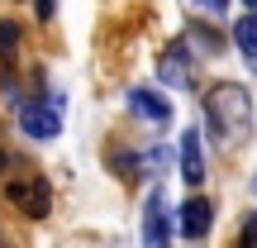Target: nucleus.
Segmentation results:
<instances>
[{"instance_id": "nucleus-1", "label": "nucleus", "mask_w": 257, "mask_h": 248, "mask_svg": "<svg viewBox=\"0 0 257 248\" xmlns=\"http://www.w3.org/2000/svg\"><path fill=\"white\" fill-rule=\"evenodd\" d=\"M205 115H210L214 138L238 143V138L248 134V124H252V96H248V86H238V81H214L210 91H205Z\"/></svg>"}, {"instance_id": "nucleus-2", "label": "nucleus", "mask_w": 257, "mask_h": 248, "mask_svg": "<svg viewBox=\"0 0 257 248\" xmlns=\"http://www.w3.org/2000/svg\"><path fill=\"white\" fill-rule=\"evenodd\" d=\"M10 205H19V210L29 215V220H43L48 210H53V186L43 182V177H24V182H10Z\"/></svg>"}, {"instance_id": "nucleus-3", "label": "nucleus", "mask_w": 257, "mask_h": 248, "mask_svg": "<svg viewBox=\"0 0 257 248\" xmlns=\"http://www.w3.org/2000/svg\"><path fill=\"white\" fill-rule=\"evenodd\" d=\"M19 129H24L29 138H57L62 134V115L48 101H29L24 110H19Z\"/></svg>"}, {"instance_id": "nucleus-4", "label": "nucleus", "mask_w": 257, "mask_h": 248, "mask_svg": "<svg viewBox=\"0 0 257 248\" xmlns=\"http://www.w3.org/2000/svg\"><path fill=\"white\" fill-rule=\"evenodd\" d=\"M143 248H172V239H167V205L157 191L143 201Z\"/></svg>"}, {"instance_id": "nucleus-5", "label": "nucleus", "mask_w": 257, "mask_h": 248, "mask_svg": "<svg viewBox=\"0 0 257 248\" xmlns=\"http://www.w3.org/2000/svg\"><path fill=\"white\" fill-rule=\"evenodd\" d=\"M181 234L186 239H205V234H210V224H214V205L205 201V196H195V201H186L181 205Z\"/></svg>"}, {"instance_id": "nucleus-6", "label": "nucleus", "mask_w": 257, "mask_h": 248, "mask_svg": "<svg viewBox=\"0 0 257 248\" xmlns=\"http://www.w3.org/2000/svg\"><path fill=\"white\" fill-rule=\"evenodd\" d=\"M157 72H162V81H167V86H191V81H195L191 57H186V48H181V43H167V53H162V62H157Z\"/></svg>"}, {"instance_id": "nucleus-7", "label": "nucleus", "mask_w": 257, "mask_h": 248, "mask_svg": "<svg viewBox=\"0 0 257 248\" xmlns=\"http://www.w3.org/2000/svg\"><path fill=\"white\" fill-rule=\"evenodd\" d=\"M128 110L143 115V120H153V124H167V120H172V101H167V96H157V91H143V86H138V91H128Z\"/></svg>"}, {"instance_id": "nucleus-8", "label": "nucleus", "mask_w": 257, "mask_h": 248, "mask_svg": "<svg viewBox=\"0 0 257 248\" xmlns=\"http://www.w3.org/2000/svg\"><path fill=\"white\" fill-rule=\"evenodd\" d=\"M181 177H186V186H200V182H205V157H200V129H186V134H181Z\"/></svg>"}, {"instance_id": "nucleus-9", "label": "nucleus", "mask_w": 257, "mask_h": 248, "mask_svg": "<svg viewBox=\"0 0 257 248\" xmlns=\"http://www.w3.org/2000/svg\"><path fill=\"white\" fill-rule=\"evenodd\" d=\"M233 43L243 48V57L257 62V15H243L238 24H233Z\"/></svg>"}, {"instance_id": "nucleus-10", "label": "nucleus", "mask_w": 257, "mask_h": 248, "mask_svg": "<svg viewBox=\"0 0 257 248\" xmlns=\"http://www.w3.org/2000/svg\"><path fill=\"white\" fill-rule=\"evenodd\" d=\"M15 43H19V24L15 19H0V57L15 53Z\"/></svg>"}, {"instance_id": "nucleus-11", "label": "nucleus", "mask_w": 257, "mask_h": 248, "mask_svg": "<svg viewBox=\"0 0 257 248\" xmlns=\"http://www.w3.org/2000/svg\"><path fill=\"white\" fill-rule=\"evenodd\" d=\"M233 248H257V210L243 215V224H238V243H233Z\"/></svg>"}, {"instance_id": "nucleus-12", "label": "nucleus", "mask_w": 257, "mask_h": 248, "mask_svg": "<svg viewBox=\"0 0 257 248\" xmlns=\"http://www.w3.org/2000/svg\"><path fill=\"white\" fill-rule=\"evenodd\" d=\"M195 10H205V15H224V0H195Z\"/></svg>"}, {"instance_id": "nucleus-13", "label": "nucleus", "mask_w": 257, "mask_h": 248, "mask_svg": "<svg viewBox=\"0 0 257 248\" xmlns=\"http://www.w3.org/2000/svg\"><path fill=\"white\" fill-rule=\"evenodd\" d=\"M38 5V19H53V10H57V0H34Z\"/></svg>"}, {"instance_id": "nucleus-14", "label": "nucleus", "mask_w": 257, "mask_h": 248, "mask_svg": "<svg viewBox=\"0 0 257 248\" xmlns=\"http://www.w3.org/2000/svg\"><path fill=\"white\" fill-rule=\"evenodd\" d=\"M243 5H248V10H252V15H257V0H243Z\"/></svg>"}]
</instances>
